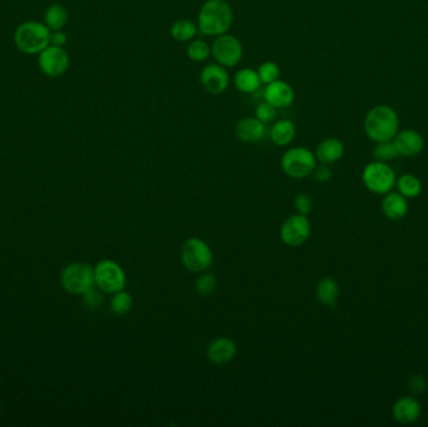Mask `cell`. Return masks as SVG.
Instances as JSON below:
<instances>
[{"mask_svg": "<svg viewBox=\"0 0 428 427\" xmlns=\"http://www.w3.org/2000/svg\"><path fill=\"white\" fill-rule=\"evenodd\" d=\"M233 20V9L227 0H207L200 6L197 27L200 34L217 38L228 33Z\"/></svg>", "mask_w": 428, "mask_h": 427, "instance_id": "obj_1", "label": "cell"}, {"mask_svg": "<svg viewBox=\"0 0 428 427\" xmlns=\"http://www.w3.org/2000/svg\"><path fill=\"white\" fill-rule=\"evenodd\" d=\"M50 30L44 23L37 20L24 22L14 33V44L19 51L28 56H35L50 45Z\"/></svg>", "mask_w": 428, "mask_h": 427, "instance_id": "obj_2", "label": "cell"}, {"mask_svg": "<svg viewBox=\"0 0 428 427\" xmlns=\"http://www.w3.org/2000/svg\"><path fill=\"white\" fill-rule=\"evenodd\" d=\"M365 130L368 137L376 142L391 141L397 135L398 119L389 107L373 108L365 119Z\"/></svg>", "mask_w": 428, "mask_h": 427, "instance_id": "obj_3", "label": "cell"}, {"mask_svg": "<svg viewBox=\"0 0 428 427\" xmlns=\"http://www.w3.org/2000/svg\"><path fill=\"white\" fill-rule=\"evenodd\" d=\"M316 167V154L305 147H292L281 158V168L286 175L295 180H303L310 177L313 175Z\"/></svg>", "mask_w": 428, "mask_h": 427, "instance_id": "obj_4", "label": "cell"}, {"mask_svg": "<svg viewBox=\"0 0 428 427\" xmlns=\"http://www.w3.org/2000/svg\"><path fill=\"white\" fill-rule=\"evenodd\" d=\"M61 285L66 292L83 296L95 286L94 267L85 262L68 264L61 271Z\"/></svg>", "mask_w": 428, "mask_h": 427, "instance_id": "obj_5", "label": "cell"}, {"mask_svg": "<svg viewBox=\"0 0 428 427\" xmlns=\"http://www.w3.org/2000/svg\"><path fill=\"white\" fill-rule=\"evenodd\" d=\"M181 261L185 270L202 273L211 268L214 257L207 242L198 237H190L181 248Z\"/></svg>", "mask_w": 428, "mask_h": 427, "instance_id": "obj_6", "label": "cell"}, {"mask_svg": "<svg viewBox=\"0 0 428 427\" xmlns=\"http://www.w3.org/2000/svg\"><path fill=\"white\" fill-rule=\"evenodd\" d=\"M95 286L102 292L113 293L124 290L127 283V276L121 264L113 259H102L94 267Z\"/></svg>", "mask_w": 428, "mask_h": 427, "instance_id": "obj_7", "label": "cell"}, {"mask_svg": "<svg viewBox=\"0 0 428 427\" xmlns=\"http://www.w3.org/2000/svg\"><path fill=\"white\" fill-rule=\"evenodd\" d=\"M211 54L218 64L226 68H233L242 61L245 49L242 42L237 37L227 33L219 35L213 42Z\"/></svg>", "mask_w": 428, "mask_h": 427, "instance_id": "obj_8", "label": "cell"}, {"mask_svg": "<svg viewBox=\"0 0 428 427\" xmlns=\"http://www.w3.org/2000/svg\"><path fill=\"white\" fill-rule=\"evenodd\" d=\"M363 183L369 191L377 194H386L393 190L396 175L393 169L384 162H373L363 171Z\"/></svg>", "mask_w": 428, "mask_h": 427, "instance_id": "obj_9", "label": "cell"}, {"mask_svg": "<svg viewBox=\"0 0 428 427\" xmlns=\"http://www.w3.org/2000/svg\"><path fill=\"white\" fill-rule=\"evenodd\" d=\"M38 56L40 70L50 78H58L64 75L71 66L69 54L63 47L48 45Z\"/></svg>", "mask_w": 428, "mask_h": 427, "instance_id": "obj_10", "label": "cell"}, {"mask_svg": "<svg viewBox=\"0 0 428 427\" xmlns=\"http://www.w3.org/2000/svg\"><path fill=\"white\" fill-rule=\"evenodd\" d=\"M311 223L303 214H292L281 225L279 236L289 247H300L310 238Z\"/></svg>", "mask_w": 428, "mask_h": 427, "instance_id": "obj_11", "label": "cell"}, {"mask_svg": "<svg viewBox=\"0 0 428 427\" xmlns=\"http://www.w3.org/2000/svg\"><path fill=\"white\" fill-rule=\"evenodd\" d=\"M200 85L212 96H219L228 89L231 83L227 68L218 63H209L202 68L200 74Z\"/></svg>", "mask_w": 428, "mask_h": 427, "instance_id": "obj_12", "label": "cell"}, {"mask_svg": "<svg viewBox=\"0 0 428 427\" xmlns=\"http://www.w3.org/2000/svg\"><path fill=\"white\" fill-rule=\"evenodd\" d=\"M263 96L264 101L277 109L291 107L295 101V90L292 85L279 79L271 85H266Z\"/></svg>", "mask_w": 428, "mask_h": 427, "instance_id": "obj_13", "label": "cell"}, {"mask_svg": "<svg viewBox=\"0 0 428 427\" xmlns=\"http://www.w3.org/2000/svg\"><path fill=\"white\" fill-rule=\"evenodd\" d=\"M237 354V345L232 338H214L207 347V357L213 365H226Z\"/></svg>", "mask_w": 428, "mask_h": 427, "instance_id": "obj_14", "label": "cell"}, {"mask_svg": "<svg viewBox=\"0 0 428 427\" xmlns=\"http://www.w3.org/2000/svg\"><path fill=\"white\" fill-rule=\"evenodd\" d=\"M266 124L262 123L256 117H245L239 119L234 127V135L239 141L245 143H257L266 135Z\"/></svg>", "mask_w": 428, "mask_h": 427, "instance_id": "obj_15", "label": "cell"}, {"mask_svg": "<svg viewBox=\"0 0 428 427\" xmlns=\"http://www.w3.org/2000/svg\"><path fill=\"white\" fill-rule=\"evenodd\" d=\"M392 414L396 421L408 425L417 421L418 417L421 416V404L413 397H402L396 402Z\"/></svg>", "mask_w": 428, "mask_h": 427, "instance_id": "obj_16", "label": "cell"}, {"mask_svg": "<svg viewBox=\"0 0 428 427\" xmlns=\"http://www.w3.org/2000/svg\"><path fill=\"white\" fill-rule=\"evenodd\" d=\"M396 148L398 154L405 157H413L418 153L422 152L423 140L421 135L415 130H403L400 135H396Z\"/></svg>", "mask_w": 428, "mask_h": 427, "instance_id": "obj_17", "label": "cell"}, {"mask_svg": "<svg viewBox=\"0 0 428 427\" xmlns=\"http://www.w3.org/2000/svg\"><path fill=\"white\" fill-rule=\"evenodd\" d=\"M345 147L337 138H327L318 144L316 158L323 164H334L343 157Z\"/></svg>", "mask_w": 428, "mask_h": 427, "instance_id": "obj_18", "label": "cell"}, {"mask_svg": "<svg viewBox=\"0 0 428 427\" xmlns=\"http://www.w3.org/2000/svg\"><path fill=\"white\" fill-rule=\"evenodd\" d=\"M382 211L387 218L398 221L406 216L408 212L407 198L398 193H386V197L382 201Z\"/></svg>", "mask_w": 428, "mask_h": 427, "instance_id": "obj_19", "label": "cell"}, {"mask_svg": "<svg viewBox=\"0 0 428 427\" xmlns=\"http://www.w3.org/2000/svg\"><path fill=\"white\" fill-rule=\"evenodd\" d=\"M295 125L291 119H279L269 130L271 141L279 147H287L295 138Z\"/></svg>", "mask_w": 428, "mask_h": 427, "instance_id": "obj_20", "label": "cell"}, {"mask_svg": "<svg viewBox=\"0 0 428 427\" xmlns=\"http://www.w3.org/2000/svg\"><path fill=\"white\" fill-rule=\"evenodd\" d=\"M233 82L237 90L245 94L255 93L262 85L258 72L252 68L239 69L238 72L234 74Z\"/></svg>", "mask_w": 428, "mask_h": 427, "instance_id": "obj_21", "label": "cell"}, {"mask_svg": "<svg viewBox=\"0 0 428 427\" xmlns=\"http://www.w3.org/2000/svg\"><path fill=\"white\" fill-rule=\"evenodd\" d=\"M338 295V285L332 278L324 277L321 281L318 282L317 287H316V296L323 306L334 307L337 304Z\"/></svg>", "mask_w": 428, "mask_h": 427, "instance_id": "obj_22", "label": "cell"}, {"mask_svg": "<svg viewBox=\"0 0 428 427\" xmlns=\"http://www.w3.org/2000/svg\"><path fill=\"white\" fill-rule=\"evenodd\" d=\"M198 33V27L190 19H179L174 22L171 27V35L174 40L179 43H190Z\"/></svg>", "mask_w": 428, "mask_h": 427, "instance_id": "obj_23", "label": "cell"}, {"mask_svg": "<svg viewBox=\"0 0 428 427\" xmlns=\"http://www.w3.org/2000/svg\"><path fill=\"white\" fill-rule=\"evenodd\" d=\"M69 14L67 8L61 4L50 6L44 13V24L51 32L61 30L67 25Z\"/></svg>", "mask_w": 428, "mask_h": 427, "instance_id": "obj_24", "label": "cell"}, {"mask_svg": "<svg viewBox=\"0 0 428 427\" xmlns=\"http://www.w3.org/2000/svg\"><path fill=\"white\" fill-rule=\"evenodd\" d=\"M398 192L403 197L416 198L422 191V185L417 177L412 175H403L400 180H396Z\"/></svg>", "mask_w": 428, "mask_h": 427, "instance_id": "obj_25", "label": "cell"}, {"mask_svg": "<svg viewBox=\"0 0 428 427\" xmlns=\"http://www.w3.org/2000/svg\"><path fill=\"white\" fill-rule=\"evenodd\" d=\"M109 306L113 314L118 316L127 315L133 307V297L130 293L121 290L118 292L113 293Z\"/></svg>", "mask_w": 428, "mask_h": 427, "instance_id": "obj_26", "label": "cell"}, {"mask_svg": "<svg viewBox=\"0 0 428 427\" xmlns=\"http://www.w3.org/2000/svg\"><path fill=\"white\" fill-rule=\"evenodd\" d=\"M211 47L204 40H190L187 47V56L192 62L202 63L211 56Z\"/></svg>", "mask_w": 428, "mask_h": 427, "instance_id": "obj_27", "label": "cell"}, {"mask_svg": "<svg viewBox=\"0 0 428 427\" xmlns=\"http://www.w3.org/2000/svg\"><path fill=\"white\" fill-rule=\"evenodd\" d=\"M195 291L202 297H208L217 288V278L211 272H202L195 281Z\"/></svg>", "mask_w": 428, "mask_h": 427, "instance_id": "obj_28", "label": "cell"}, {"mask_svg": "<svg viewBox=\"0 0 428 427\" xmlns=\"http://www.w3.org/2000/svg\"><path fill=\"white\" fill-rule=\"evenodd\" d=\"M262 85H271L273 82L279 80L281 75V69H279L277 63L268 61V62L262 63L259 68L257 69Z\"/></svg>", "mask_w": 428, "mask_h": 427, "instance_id": "obj_29", "label": "cell"}, {"mask_svg": "<svg viewBox=\"0 0 428 427\" xmlns=\"http://www.w3.org/2000/svg\"><path fill=\"white\" fill-rule=\"evenodd\" d=\"M398 154V151L396 148L395 143L393 142H379V146L376 147L374 152H373V157L376 158V161L379 162H389L395 159Z\"/></svg>", "mask_w": 428, "mask_h": 427, "instance_id": "obj_30", "label": "cell"}, {"mask_svg": "<svg viewBox=\"0 0 428 427\" xmlns=\"http://www.w3.org/2000/svg\"><path fill=\"white\" fill-rule=\"evenodd\" d=\"M277 116V108L273 107L268 101H262L256 107V118L259 119L262 123H272Z\"/></svg>", "mask_w": 428, "mask_h": 427, "instance_id": "obj_31", "label": "cell"}, {"mask_svg": "<svg viewBox=\"0 0 428 427\" xmlns=\"http://www.w3.org/2000/svg\"><path fill=\"white\" fill-rule=\"evenodd\" d=\"M312 201L311 196L307 194V193H300L297 194L295 198V209L298 211V214L307 216L312 211Z\"/></svg>", "mask_w": 428, "mask_h": 427, "instance_id": "obj_32", "label": "cell"}, {"mask_svg": "<svg viewBox=\"0 0 428 427\" xmlns=\"http://www.w3.org/2000/svg\"><path fill=\"white\" fill-rule=\"evenodd\" d=\"M100 292L102 291L97 286L90 288L88 292H85L83 295L85 304H88L90 307H98L100 302H102V295H100Z\"/></svg>", "mask_w": 428, "mask_h": 427, "instance_id": "obj_33", "label": "cell"}, {"mask_svg": "<svg viewBox=\"0 0 428 427\" xmlns=\"http://www.w3.org/2000/svg\"><path fill=\"white\" fill-rule=\"evenodd\" d=\"M427 386V381L422 375H415L411 377L410 380V388H411L412 392L415 395L422 394L423 391L426 390Z\"/></svg>", "mask_w": 428, "mask_h": 427, "instance_id": "obj_34", "label": "cell"}, {"mask_svg": "<svg viewBox=\"0 0 428 427\" xmlns=\"http://www.w3.org/2000/svg\"><path fill=\"white\" fill-rule=\"evenodd\" d=\"M313 175H314V178L318 180V182H321V183H324V182H329L331 178H332V171L329 169V166L327 164H323L322 166H319V167H316L314 169V172H313Z\"/></svg>", "mask_w": 428, "mask_h": 427, "instance_id": "obj_35", "label": "cell"}, {"mask_svg": "<svg viewBox=\"0 0 428 427\" xmlns=\"http://www.w3.org/2000/svg\"><path fill=\"white\" fill-rule=\"evenodd\" d=\"M67 42L68 35L64 33V32H61V30L51 32V35H50V44L56 45V47H63V48H64V45L67 44Z\"/></svg>", "mask_w": 428, "mask_h": 427, "instance_id": "obj_36", "label": "cell"}, {"mask_svg": "<svg viewBox=\"0 0 428 427\" xmlns=\"http://www.w3.org/2000/svg\"><path fill=\"white\" fill-rule=\"evenodd\" d=\"M0 411H1V409H0Z\"/></svg>", "mask_w": 428, "mask_h": 427, "instance_id": "obj_37", "label": "cell"}]
</instances>
